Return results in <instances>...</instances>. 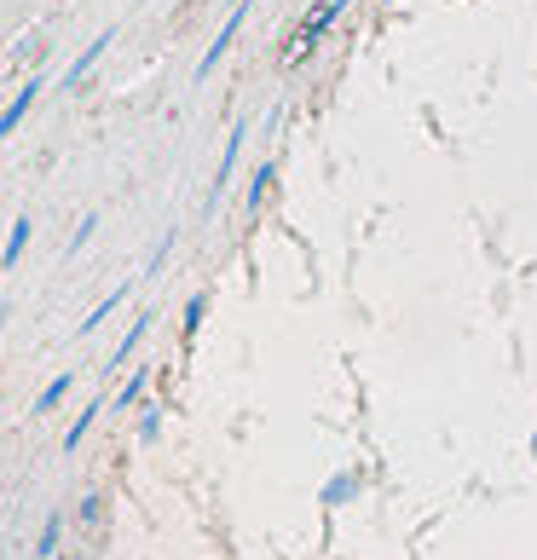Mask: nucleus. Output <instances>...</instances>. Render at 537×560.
<instances>
[{"label":"nucleus","instance_id":"8","mask_svg":"<svg viewBox=\"0 0 537 560\" xmlns=\"http://www.w3.org/2000/svg\"><path fill=\"white\" fill-rule=\"evenodd\" d=\"M121 301H128V289H116V295H105V301H98V306H93V313H87V318H81V336H93V329H98V324H105V318L116 313V306H121Z\"/></svg>","mask_w":537,"mask_h":560},{"label":"nucleus","instance_id":"9","mask_svg":"<svg viewBox=\"0 0 537 560\" xmlns=\"http://www.w3.org/2000/svg\"><path fill=\"white\" fill-rule=\"evenodd\" d=\"M93 417H98V405H87V410H81V417L70 422V433H65V451H75L81 440H87V428H93Z\"/></svg>","mask_w":537,"mask_h":560},{"label":"nucleus","instance_id":"5","mask_svg":"<svg viewBox=\"0 0 537 560\" xmlns=\"http://www.w3.org/2000/svg\"><path fill=\"white\" fill-rule=\"evenodd\" d=\"M70 387H75V376H52L47 387H40V399H35V417H47V410H58L70 399Z\"/></svg>","mask_w":537,"mask_h":560},{"label":"nucleus","instance_id":"6","mask_svg":"<svg viewBox=\"0 0 537 560\" xmlns=\"http://www.w3.org/2000/svg\"><path fill=\"white\" fill-rule=\"evenodd\" d=\"M58 544H65V514H52V521L40 526V537H35V560H52Z\"/></svg>","mask_w":537,"mask_h":560},{"label":"nucleus","instance_id":"7","mask_svg":"<svg viewBox=\"0 0 537 560\" xmlns=\"http://www.w3.org/2000/svg\"><path fill=\"white\" fill-rule=\"evenodd\" d=\"M105 47H110V30H105V35H93V47H87V52H81L75 65H70V88H81V75H87V70L98 65V58H105Z\"/></svg>","mask_w":537,"mask_h":560},{"label":"nucleus","instance_id":"2","mask_svg":"<svg viewBox=\"0 0 537 560\" xmlns=\"http://www.w3.org/2000/svg\"><path fill=\"white\" fill-rule=\"evenodd\" d=\"M347 7V0H318V7H313V18H306V24H301V40H295V52H306V47H313V40L329 30V18H336Z\"/></svg>","mask_w":537,"mask_h":560},{"label":"nucleus","instance_id":"1","mask_svg":"<svg viewBox=\"0 0 537 560\" xmlns=\"http://www.w3.org/2000/svg\"><path fill=\"white\" fill-rule=\"evenodd\" d=\"M35 98H40V81H24V93H17L12 105L0 110V144H7V139H12L17 128H24V116L35 110Z\"/></svg>","mask_w":537,"mask_h":560},{"label":"nucleus","instance_id":"11","mask_svg":"<svg viewBox=\"0 0 537 560\" xmlns=\"http://www.w3.org/2000/svg\"><path fill=\"white\" fill-rule=\"evenodd\" d=\"M93 232H98V220H93V214H87V220H81V232H75V237H70V248H81V243H87V237H93Z\"/></svg>","mask_w":537,"mask_h":560},{"label":"nucleus","instance_id":"3","mask_svg":"<svg viewBox=\"0 0 537 560\" xmlns=\"http://www.w3.org/2000/svg\"><path fill=\"white\" fill-rule=\"evenodd\" d=\"M30 225H35L30 214H17V220H12V232H7V248H0V266H7V272H12L17 260H24V248H30Z\"/></svg>","mask_w":537,"mask_h":560},{"label":"nucleus","instance_id":"4","mask_svg":"<svg viewBox=\"0 0 537 560\" xmlns=\"http://www.w3.org/2000/svg\"><path fill=\"white\" fill-rule=\"evenodd\" d=\"M237 24H243V0H237V7H232V18H225V30L214 35V47H209V58H202V75H209V70L220 65V58H225V47H232V35H237Z\"/></svg>","mask_w":537,"mask_h":560},{"label":"nucleus","instance_id":"10","mask_svg":"<svg viewBox=\"0 0 537 560\" xmlns=\"http://www.w3.org/2000/svg\"><path fill=\"white\" fill-rule=\"evenodd\" d=\"M144 329H151V318H139V324L128 329V341H121V347H116V359H128V352L139 347V336H144Z\"/></svg>","mask_w":537,"mask_h":560},{"label":"nucleus","instance_id":"12","mask_svg":"<svg viewBox=\"0 0 537 560\" xmlns=\"http://www.w3.org/2000/svg\"><path fill=\"white\" fill-rule=\"evenodd\" d=\"M0 329H7V306H0Z\"/></svg>","mask_w":537,"mask_h":560}]
</instances>
